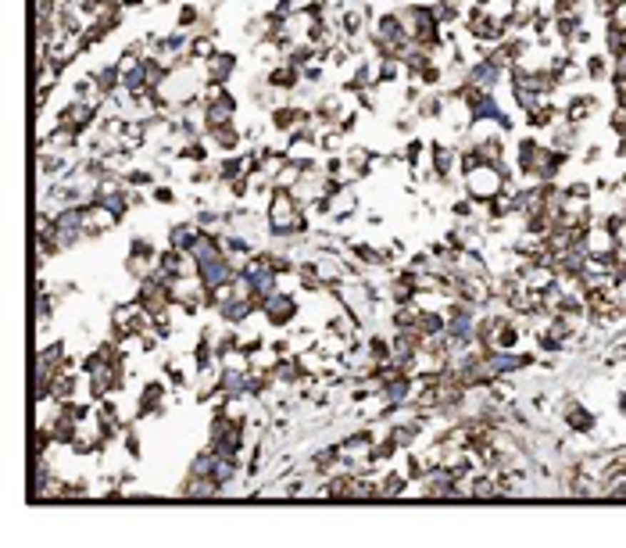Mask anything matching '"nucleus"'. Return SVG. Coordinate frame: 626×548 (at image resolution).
<instances>
[{
	"label": "nucleus",
	"instance_id": "nucleus-1",
	"mask_svg": "<svg viewBox=\"0 0 626 548\" xmlns=\"http://www.w3.org/2000/svg\"><path fill=\"white\" fill-rule=\"evenodd\" d=\"M204 65V76H208V83H229L233 76H236V54L233 51H215L208 61H201Z\"/></svg>",
	"mask_w": 626,
	"mask_h": 548
},
{
	"label": "nucleus",
	"instance_id": "nucleus-2",
	"mask_svg": "<svg viewBox=\"0 0 626 548\" xmlns=\"http://www.w3.org/2000/svg\"><path fill=\"white\" fill-rule=\"evenodd\" d=\"M583 72H587V79H612V58L608 54H590L583 61Z\"/></svg>",
	"mask_w": 626,
	"mask_h": 548
},
{
	"label": "nucleus",
	"instance_id": "nucleus-3",
	"mask_svg": "<svg viewBox=\"0 0 626 548\" xmlns=\"http://www.w3.org/2000/svg\"><path fill=\"white\" fill-rule=\"evenodd\" d=\"M408 487V473H387L380 477V498H401Z\"/></svg>",
	"mask_w": 626,
	"mask_h": 548
},
{
	"label": "nucleus",
	"instance_id": "nucleus-4",
	"mask_svg": "<svg viewBox=\"0 0 626 548\" xmlns=\"http://www.w3.org/2000/svg\"><path fill=\"white\" fill-rule=\"evenodd\" d=\"M215 51H218L215 36H190V58L193 61H208Z\"/></svg>",
	"mask_w": 626,
	"mask_h": 548
},
{
	"label": "nucleus",
	"instance_id": "nucleus-5",
	"mask_svg": "<svg viewBox=\"0 0 626 548\" xmlns=\"http://www.w3.org/2000/svg\"><path fill=\"white\" fill-rule=\"evenodd\" d=\"M151 201L172 208V204H176V190H172V186H154V190H151Z\"/></svg>",
	"mask_w": 626,
	"mask_h": 548
}]
</instances>
